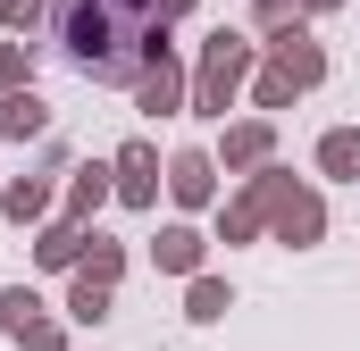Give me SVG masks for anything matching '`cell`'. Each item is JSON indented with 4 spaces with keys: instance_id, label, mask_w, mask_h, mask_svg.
Returning <instances> with one entry per match:
<instances>
[{
    "instance_id": "cell-1",
    "label": "cell",
    "mask_w": 360,
    "mask_h": 351,
    "mask_svg": "<svg viewBox=\"0 0 360 351\" xmlns=\"http://www.w3.org/2000/svg\"><path fill=\"white\" fill-rule=\"evenodd\" d=\"M59 34L101 84H134L160 51V8L151 0H59Z\"/></svg>"
}]
</instances>
